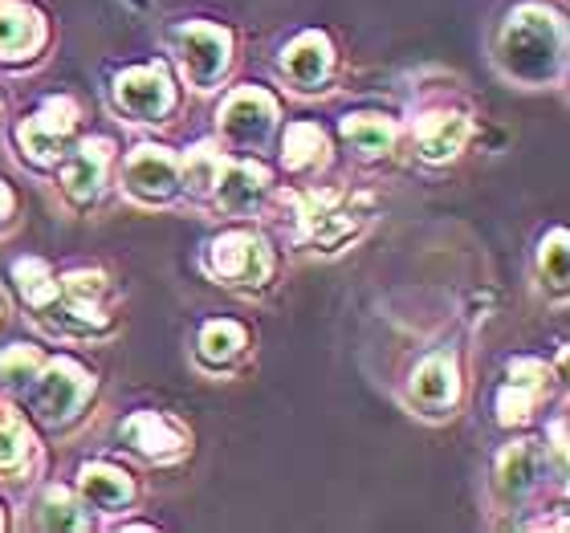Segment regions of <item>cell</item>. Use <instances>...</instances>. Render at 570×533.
Masks as SVG:
<instances>
[{
    "label": "cell",
    "instance_id": "1",
    "mask_svg": "<svg viewBox=\"0 0 570 533\" xmlns=\"http://www.w3.org/2000/svg\"><path fill=\"white\" fill-rule=\"evenodd\" d=\"M562 21L554 12L522 4L501 33V70L525 86H542L562 70Z\"/></svg>",
    "mask_w": 570,
    "mask_h": 533
},
{
    "label": "cell",
    "instance_id": "26",
    "mask_svg": "<svg viewBox=\"0 0 570 533\" xmlns=\"http://www.w3.org/2000/svg\"><path fill=\"white\" fill-rule=\"evenodd\" d=\"M41 525L46 530H82V517L73 513V501L66 493H49L46 501V513H41Z\"/></svg>",
    "mask_w": 570,
    "mask_h": 533
},
{
    "label": "cell",
    "instance_id": "16",
    "mask_svg": "<svg viewBox=\"0 0 570 533\" xmlns=\"http://www.w3.org/2000/svg\"><path fill=\"white\" fill-rule=\"evenodd\" d=\"M82 497L102 513H119L131 501V481L127 473L110 464H86L82 468Z\"/></svg>",
    "mask_w": 570,
    "mask_h": 533
},
{
    "label": "cell",
    "instance_id": "13",
    "mask_svg": "<svg viewBox=\"0 0 570 533\" xmlns=\"http://www.w3.org/2000/svg\"><path fill=\"white\" fill-rule=\"evenodd\" d=\"M542 379H547V371L538 367V363H513L510 383H505L501 395H498L501 424H522L525 415L534 412L538 395H542V387H547Z\"/></svg>",
    "mask_w": 570,
    "mask_h": 533
},
{
    "label": "cell",
    "instance_id": "6",
    "mask_svg": "<svg viewBox=\"0 0 570 533\" xmlns=\"http://www.w3.org/2000/svg\"><path fill=\"white\" fill-rule=\"evenodd\" d=\"M274 119H277V102L265 90H237V95L228 98L225 110H220V131L233 147L240 151H249V147H262L274 131Z\"/></svg>",
    "mask_w": 570,
    "mask_h": 533
},
{
    "label": "cell",
    "instance_id": "15",
    "mask_svg": "<svg viewBox=\"0 0 570 533\" xmlns=\"http://www.w3.org/2000/svg\"><path fill=\"white\" fill-rule=\"evenodd\" d=\"M107 142H82L78 147V155L70 159V167H66V176H61V184H66V191H70L73 200H95L98 188H102V171H107Z\"/></svg>",
    "mask_w": 570,
    "mask_h": 533
},
{
    "label": "cell",
    "instance_id": "29",
    "mask_svg": "<svg viewBox=\"0 0 570 533\" xmlns=\"http://www.w3.org/2000/svg\"><path fill=\"white\" fill-rule=\"evenodd\" d=\"M0 525H4V513H0Z\"/></svg>",
    "mask_w": 570,
    "mask_h": 533
},
{
    "label": "cell",
    "instance_id": "11",
    "mask_svg": "<svg viewBox=\"0 0 570 533\" xmlns=\"http://www.w3.org/2000/svg\"><path fill=\"white\" fill-rule=\"evenodd\" d=\"M265 188H269V176H265L262 167L237 164V167H228L225 176L216 179L213 196L228 216H253V213H257V204H262Z\"/></svg>",
    "mask_w": 570,
    "mask_h": 533
},
{
    "label": "cell",
    "instance_id": "23",
    "mask_svg": "<svg viewBox=\"0 0 570 533\" xmlns=\"http://www.w3.org/2000/svg\"><path fill=\"white\" fill-rule=\"evenodd\" d=\"M216 179H220V159H216L208 147H200L196 155H188V167H184V188L191 196H213Z\"/></svg>",
    "mask_w": 570,
    "mask_h": 533
},
{
    "label": "cell",
    "instance_id": "2",
    "mask_svg": "<svg viewBox=\"0 0 570 533\" xmlns=\"http://www.w3.org/2000/svg\"><path fill=\"white\" fill-rule=\"evenodd\" d=\"M115 107L135 122H164L176 107V90L164 66H135L115 82Z\"/></svg>",
    "mask_w": 570,
    "mask_h": 533
},
{
    "label": "cell",
    "instance_id": "24",
    "mask_svg": "<svg viewBox=\"0 0 570 533\" xmlns=\"http://www.w3.org/2000/svg\"><path fill=\"white\" fill-rule=\"evenodd\" d=\"M41 363H46V358L37 355L33 346H12L9 355L0 358V379L4 383H12V387H29V383L37 379V371H41Z\"/></svg>",
    "mask_w": 570,
    "mask_h": 533
},
{
    "label": "cell",
    "instance_id": "28",
    "mask_svg": "<svg viewBox=\"0 0 570 533\" xmlns=\"http://www.w3.org/2000/svg\"><path fill=\"white\" fill-rule=\"evenodd\" d=\"M9 216H12V191L4 188V184H0V225H4Z\"/></svg>",
    "mask_w": 570,
    "mask_h": 533
},
{
    "label": "cell",
    "instance_id": "17",
    "mask_svg": "<svg viewBox=\"0 0 570 533\" xmlns=\"http://www.w3.org/2000/svg\"><path fill=\"white\" fill-rule=\"evenodd\" d=\"M464 139H469V122L461 115H440V119H428L420 127V155L428 164H444L461 151Z\"/></svg>",
    "mask_w": 570,
    "mask_h": 533
},
{
    "label": "cell",
    "instance_id": "21",
    "mask_svg": "<svg viewBox=\"0 0 570 533\" xmlns=\"http://www.w3.org/2000/svg\"><path fill=\"white\" fill-rule=\"evenodd\" d=\"M12 277H17V285H21V294L29 306L46 309L53 297H58V277L49 273L46 261H17V269H12Z\"/></svg>",
    "mask_w": 570,
    "mask_h": 533
},
{
    "label": "cell",
    "instance_id": "22",
    "mask_svg": "<svg viewBox=\"0 0 570 533\" xmlns=\"http://www.w3.org/2000/svg\"><path fill=\"white\" fill-rule=\"evenodd\" d=\"M534 481H538V452L530 444H518V448L505 452V461H501V485H505V493L522 497Z\"/></svg>",
    "mask_w": 570,
    "mask_h": 533
},
{
    "label": "cell",
    "instance_id": "18",
    "mask_svg": "<svg viewBox=\"0 0 570 533\" xmlns=\"http://www.w3.org/2000/svg\"><path fill=\"white\" fill-rule=\"evenodd\" d=\"M343 139L363 155H383V151H392L395 131H392V122H383L380 115H351V119L343 122Z\"/></svg>",
    "mask_w": 570,
    "mask_h": 533
},
{
    "label": "cell",
    "instance_id": "25",
    "mask_svg": "<svg viewBox=\"0 0 570 533\" xmlns=\"http://www.w3.org/2000/svg\"><path fill=\"white\" fill-rule=\"evenodd\" d=\"M542 277H547L554 289L567 285V233H562V228L550 237V249L542 245Z\"/></svg>",
    "mask_w": 570,
    "mask_h": 533
},
{
    "label": "cell",
    "instance_id": "20",
    "mask_svg": "<svg viewBox=\"0 0 570 533\" xmlns=\"http://www.w3.org/2000/svg\"><path fill=\"white\" fill-rule=\"evenodd\" d=\"M245 351V330L237 322H208L200 334V358L213 367H225Z\"/></svg>",
    "mask_w": 570,
    "mask_h": 533
},
{
    "label": "cell",
    "instance_id": "3",
    "mask_svg": "<svg viewBox=\"0 0 570 533\" xmlns=\"http://www.w3.org/2000/svg\"><path fill=\"white\" fill-rule=\"evenodd\" d=\"M176 53L188 82L196 90H213L220 82V73L228 70V33L216 24L191 21L176 29Z\"/></svg>",
    "mask_w": 570,
    "mask_h": 533
},
{
    "label": "cell",
    "instance_id": "7",
    "mask_svg": "<svg viewBox=\"0 0 570 533\" xmlns=\"http://www.w3.org/2000/svg\"><path fill=\"white\" fill-rule=\"evenodd\" d=\"M179 188L176 159L164 147H139L127 159V191L142 204H164Z\"/></svg>",
    "mask_w": 570,
    "mask_h": 533
},
{
    "label": "cell",
    "instance_id": "9",
    "mask_svg": "<svg viewBox=\"0 0 570 533\" xmlns=\"http://www.w3.org/2000/svg\"><path fill=\"white\" fill-rule=\"evenodd\" d=\"M119 432L127 440V448L147 456V461H171V456L188 448V436L159 412H135Z\"/></svg>",
    "mask_w": 570,
    "mask_h": 533
},
{
    "label": "cell",
    "instance_id": "5",
    "mask_svg": "<svg viewBox=\"0 0 570 533\" xmlns=\"http://www.w3.org/2000/svg\"><path fill=\"white\" fill-rule=\"evenodd\" d=\"M213 273L225 285H240V289H257V285L269 282L274 261H269V249H265L262 237L253 233H228L213 245Z\"/></svg>",
    "mask_w": 570,
    "mask_h": 533
},
{
    "label": "cell",
    "instance_id": "19",
    "mask_svg": "<svg viewBox=\"0 0 570 533\" xmlns=\"http://www.w3.org/2000/svg\"><path fill=\"white\" fill-rule=\"evenodd\" d=\"M322 159H326V135L314 122H294L285 131V167L306 171V167L322 164Z\"/></svg>",
    "mask_w": 570,
    "mask_h": 533
},
{
    "label": "cell",
    "instance_id": "14",
    "mask_svg": "<svg viewBox=\"0 0 570 533\" xmlns=\"http://www.w3.org/2000/svg\"><path fill=\"white\" fill-rule=\"evenodd\" d=\"M412 399L428 415H444V407L456 403V367H452V358L444 355L428 358L424 367L416 371V379H412Z\"/></svg>",
    "mask_w": 570,
    "mask_h": 533
},
{
    "label": "cell",
    "instance_id": "27",
    "mask_svg": "<svg viewBox=\"0 0 570 533\" xmlns=\"http://www.w3.org/2000/svg\"><path fill=\"white\" fill-rule=\"evenodd\" d=\"M24 456V436L21 427L0 415V468H12V464Z\"/></svg>",
    "mask_w": 570,
    "mask_h": 533
},
{
    "label": "cell",
    "instance_id": "4",
    "mask_svg": "<svg viewBox=\"0 0 570 533\" xmlns=\"http://www.w3.org/2000/svg\"><path fill=\"white\" fill-rule=\"evenodd\" d=\"M29 387H33L37 412H41V420H49V424H66V420H73L78 407L86 403V395H90V379H86L73 363H66V358H58V363H41L37 379L29 383Z\"/></svg>",
    "mask_w": 570,
    "mask_h": 533
},
{
    "label": "cell",
    "instance_id": "8",
    "mask_svg": "<svg viewBox=\"0 0 570 533\" xmlns=\"http://www.w3.org/2000/svg\"><path fill=\"white\" fill-rule=\"evenodd\" d=\"M73 102H66V98H58V102H46V107L37 110L33 119L21 122V131H17V139H21V147L33 159H58L61 147H66V139H70L73 131Z\"/></svg>",
    "mask_w": 570,
    "mask_h": 533
},
{
    "label": "cell",
    "instance_id": "12",
    "mask_svg": "<svg viewBox=\"0 0 570 533\" xmlns=\"http://www.w3.org/2000/svg\"><path fill=\"white\" fill-rule=\"evenodd\" d=\"M46 29L29 4H0V58H33V49H41Z\"/></svg>",
    "mask_w": 570,
    "mask_h": 533
},
{
    "label": "cell",
    "instance_id": "10",
    "mask_svg": "<svg viewBox=\"0 0 570 533\" xmlns=\"http://www.w3.org/2000/svg\"><path fill=\"white\" fill-rule=\"evenodd\" d=\"M331 61H334V53L326 37L302 33L294 46L285 49L282 70L297 90H318V82H326V73H331Z\"/></svg>",
    "mask_w": 570,
    "mask_h": 533
}]
</instances>
